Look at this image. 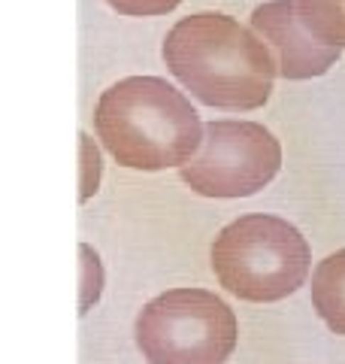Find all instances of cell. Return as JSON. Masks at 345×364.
I'll return each instance as SVG.
<instances>
[{
    "mask_svg": "<svg viewBox=\"0 0 345 364\" xmlns=\"http://www.w3.org/2000/svg\"><path fill=\"white\" fill-rule=\"evenodd\" d=\"M103 4H109L115 13H121V16H167L172 13L182 0H103Z\"/></svg>",
    "mask_w": 345,
    "mask_h": 364,
    "instance_id": "obj_9",
    "label": "cell"
},
{
    "mask_svg": "<svg viewBox=\"0 0 345 364\" xmlns=\"http://www.w3.org/2000/svg\"><path fill=\"white\" fill-rule=\"evenodd\" d=\"M312 249L291 222L248 213L221 228L212 243V270L239 301L275 304L309 279Z\"/></svg>",
    "mask_w": 345,
    "mask_h": 364,
    "instance_id": "obj_3",
    "label": "cell"
},
{
    "mask_svg": "<svg viewBox=\"0 0 345 364\" xmlns=\"http://www.w3.org/2000/svg\"><path fill=\"white\" fill-rule=\"evenodd\" d=\"M297 13L318 43L345 49V0H297Z\"/></svg>",
    "mask_w": 345,
    "mask_h": 364,
    "instance_id": "obj_8",
    "label": "cell"
},
{
    "mask_svg": "<svg viewBox=\"0 0 345 364\" xmlns=\"http://www.w3.org/2000/svg\"><path fill=\"white\" fill-rule=\"evenodd\" d=\"M167 70L212 109H258L270 100L275 61L267 43L224 13L176 21L164 40Z\"/></svg>",
    "mask_w": 345,
    "mask_h": 364,
    "instance_id": "obj_1",
    "label": "cell"
},
{
    "mask_svg": "<svg viewBox=\"0 0 345 364\" xmlns=\"http://www.w3.org/2000/svg\"><path fill=\"white\" fill-rule=\"evenodd\" d=\"M133 334L148 364H224L236 316L209 289H170L143 306Z\"/></svg>",
    "mask_w": 345,
    "mask_h": 364,
    "instance_id": "obj_4",
    "label": "cell"
},
{
    "mask_svg": "<svg viewBox=\"0 0 345 364\" xmlns=\"http://www.w3.org/2000/svg\"><path fill=\"white\" fill-rule=\"evenodd\" d=\"M312 304L333 334L345 337V249L327 255L312 273Z\"/></svg>",
    "mask_w": 345,
    "mask_h": 364,
    "instance_id": "obj_7",
    "label": "cell"
},
{
    "mask_svg": "<svg viewBox=\"0 0 345 364\" xmlns=\"http://www.w3.org/2000/svg\"><path fill=\"white\" fill-rule=\"evenodd\" d=\"M279 167L282 146L263 124L215 119L203 124V140L179 167V176L194 195L230 200L263 191Z\"/></svg>",
    "mask_w": 345,
    "mask_h": 364,
    "instance_id": "obj_5",
    "label": "cell"
},
{
    "mask_svg": "<svg viewBox=\"0 0 345 364\" xmlns=\"http://www.w3.org/2000/svg\"><path fill=\"white\" fill-rule=\"evenodd\" d=\"M94 131L115 164L133 170L182 167L203 140V122L191 100L158 76L109 85L94 107Z\"/></svg>",
    "mask_w": 345,
    "mask_h": 364,
    "instance_id": "obj_2",
    "label": "cell"
},
{
    "mask_svg": "<svg viewBox=\"0 0 345 364\" xmlns=\"http://www.w3.org/2000/svg\"><path fill=\"white\" fill-rule=\"evenodd\" d=\"M251 31L273 46L275 73L285 79H312L339 61L342 49L318 43L306 31L297 0H270L251 13Z\"/></svg>",
    "mask_w": 345,
    "mask_h": 364,
    "instance_id": "obj_6",
    "label": "cell"
}]
</instances>
